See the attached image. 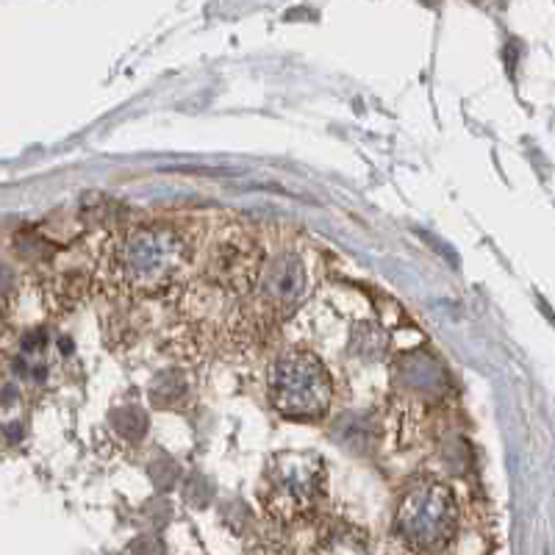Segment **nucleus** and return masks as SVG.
Returning <instances> with one entry per match:
<instances>
[{
	"label": "nucleus",
	"mask_w": 555,
	"mask_h": 555,
	"mask_svg": "<svg viewBox=\"0 0 555 555\" xmlns=\"http://www.w3.org/2000/svg\"><path fill=\"white\" fill-rule=\"evenodd\" d=\"M112 423H114V430L122 436H128L131 442H139V439H142L147 430V416L142 414L139 409H133V405H126V409L114 411Z\"/></svg>",
	"instance_id": "6e6552de"
},
{
	"label": "nucleus",
	"mask_w": 555,
	"mask_h": 555,
	"mask_svg": "<svg viewBox=\"0 0 555 555\" xmlns=\"http://www.w3.org/2000/svg\"><path fill=\"white\" fill-rule=\"evenodd\" d=\"M270 505L284 517L309 508L322 489V464L317 455L281 453L270 469Z\"/></svg>",
	"instance_id": "20e7f679"
},
{
	"label": "nucleus",
	"mask_w": 555,
	"mask_h": 555,
	"mask_svg": "<svg viewBox=\"0 0 555 555\" xmlns=\"http://www.w3.org/2000/svg\"><path fill=\"white\" fill-rule=\"evenodd\" d=\"M386 350V334L378 325H359L353 331V353H359L361 359L375 361Z\"/></svg>",
	"instance_id": "0eeeda50"
},
{
	"label": "nucleus",
	"mask_w": 555,
	"mask_h": 555,
	"mask_svg": "<svg viewBox=\"0 0 555 555\" xmlns=\"http://www.w3.org/2000/svg\"><path fill=\"white\" fill-rule=\"evenodd\" d=\"M459 508L448 486L442 483H416L403 494L398 505V528L400 539L416 550H439L453 539Z\"/></svg>",
	"instance_id": "7ed1b4c3"
},
{
	"label": "nucleus",
	"mask_w": 555,
	"mask_h": 555,
	"mask_svg": "<svg viewBox=\"0 0 555 555\" xmlns=\"http://www.w3.org/2000/svg\"><path fill=\"white\" fill-rule=\"evenodd\" d=\"M306 286H309V278H306L304 261L286 253L267 270L261 295L272 311H289L306 297Z\"/></svg>",
	"instance_id": "39448f33"
},
{
	"label": "nucleus",
	"mask_w": 555,
	"mask_h": 555,
	"mask_svg": "<svg viewBox=\"0 0 555 555\" xmlns=\"http://www.w3.org/2000/svg\"><path fill=\"white\" fill-rule=\"evenodd\" d=\"M272 405L289 420H317L331 409L334 384L328 370L311 353H286L278 359L270 384Z\"/></svg>",
	"instance_id": "f03ea898"
},
{
	"label": "nucleus",
	"mask_w": 555,
	"mask_h": 555,
	"mask_svg": "<svg viewBox=\"0 0 555 555\" xmlns=\"http://www.w3.org/2000/svg\"><path fill=\"white\" fill-rule=\"evenodd\" d=\"M12 286H14L12 270H9L7 264H0V295H7V292H12Z\"/></svg>",
	"instance_id": "9d476101"
},
{
	"label": "nucleus",
	"mask_w": 555,
	"mask_h": 555,
	"mask_svg": "<svg viewBox=\"0 0 555 555\" xmlns=\"http://www.w3.org/2000/svg\"><path fill=\"white\" fill-rule=\"evenodd\" d=\"M183 389H186V384H183L181 375L165 373V375H158V378L153 380L151 398L156 400L158 405H176V403H181Z\"/></svg>",
	"instance_id": "1a4fd4ad"
},
{
	"label": "nucleus",
	"mask_w": 555,
	"mask_h": 555,
	"mask_svg": "<svg viewBox=\"0 0 555 555\" xmlns=\"http://www.w3.org/2000/svg\"><path fill=\"white\" fill-rule=\"evenodd\" d=\"M190 259L186 240L170 225H142L126 236L117 253V270L126 284L145 295H156L176 281Z\"/></svg>",
	"instance_id": "f257e3e1"
},
{
	"label": "nucleus",
	"mask_w": 555,
	"mask_h": 555,
	"mask_svg": "<svg viewBox=\"0 0 555 555\" xmlns=\"http://www.w3.org/2000/svg\"><path fill=\"white\" fill-rule=\"evenodd\" d=\"M400 380L423 398H434L448 389V373L439 366V361L425 353L405 356V361L400 364Z\"/></svg>",
	"instance_id": "423d86ee"
}]
</instances>
